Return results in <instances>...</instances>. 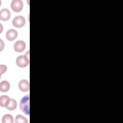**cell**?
<instances>
[{
	"label": "cell",
	"instance_id": "1",
	"mask_svg": "<svg viewBox=\"0 0 123 123\" xmlns=\"http://www.w3.org/2000/svg\"><path fill=\"white\" fill-rule=\"evenodd\" d=\"M21 110L26 115H29V95L24 97L20 103Z\"/></svg>",
	"mask_w": 123,
	"mask_h": 123
},
{
	"label": "cell",
	"instance_id": "2",
	"mask_svg": "<svg viewBox=\"0 0 123 123\" xmlns=\"http://www.w3.org/2000/svg\"><path fill=\"white\" fill-rule=\"evenodd\" d=\"M16 65L21 68L26 67L29 64V56H27L26 53L25 55H20L18 56L16 60Z\"/></svg>",
	"mask_w": 123,
	"mask_h": 123
},
{
	"label": "cell",
	"instance_id": "3",
	"mask_svg": "<svg viewBox=\"0 0 123 123\" xmlns=\"http://www.w3.org/2000/svg\"><path fill=\"white\" fill-rule=\"evenodd\" d=\"M23 2L21 0H13L11 4L12 10L16 12H21L23 8Z\"/></svg>",
	"mask_w": 123,
	"mask_h": 123
},
{
	"label": "cell",
	"instance_id": "4",
	"mask_svg": "<svg viewBox=\"0 0 123 123\" xmlns=\"http://www.w3.org/2000/svg\"><path fill=\"white\" fill-rule=\"evenodd\" d=\"M25 23V18L22 16H17L15 17L12 22V25L16 27L21 28L23 27Z\"/></svg>",
	"mask_w": 123,
	"mask_h": 123
},
{
	"label": "cell",
	"instance_id": "5",
	"mask_svg": "<svg viewBox=\"0 0 123 123\" xmlns=\"http://www.w3.org/2000/svg\"><path fill=\"white\" fill-rule=\"evenodd\" d=\"M18 87L22 92L28 91L30 88L29 82L25 79L21 80L18 84Z\"/></svg>",
	"mask_w": 123,
	"mask_h": 123
},
{
	"label": "cell",
	"instance_id": "6",
	"mask_svg": "<svg viewBox=\"0 0 123 123\" xmlns=\"http://www.w3.org/2000/svg\"><path fill=\"white\" fill-rule=\"evenodd\" d=\"M25 43L22 40H18L14 44V49L15 51L18 52H21L23 51L25 49Z\"/></svg>",
	"mask_w": 123,
	"mask_h": 123
},
{
	"label": "cell",
	"instance_id": "7",
	"mask_svg": "<svg viewBox=\"0 0 123 123\" xmlns=\"http://www.w3.org/2000/svg\"><path fill=\"white\" fill-rule=\"evenodd\" d=\"M11 16L10 11L6 8L2 9L0 11V19L3 21L8 20Z\"/></svg>",
	"mask_w": 123,
	"mask_h": 123
},
{
	"label": "cell",
	"instance_id": "8",
	"mask_svg": "<svg viewBox=\"0 0 123 123\" xmlns=\"http://www.w3.org/2000/svg\"><path fill=\"white\" fill-rule=\"evenodd\" d=\"M18 33L16 30L11 29L7 31L6 34V37L7 40L9 41H12L14 40L17 37Z\"/></svg>",
	"mask_w": 123,
	"mask_h": 123
},
{
	"label": "cell",
	"instance_id": "9",
	"mask_svg": "<svg viewBox=\"0 0 123 123\" xmlns=\"http://www.w3.org/2000/svg\"><path fill=\"white\" fill-rule=\"evenodd\" d=\"M10 87V83L6 80L1 81L0 83V91L3 92H7Z\"/></svg>",
	"mask_w": 123,
	"mask_h": 123
},
{
	"label": "cell",
	"instance_id": "10",
	"mask_svg": "<svg viewBox=\"0 0 123 123\" xmlns=\"http://www.w3.org/2000/svg\"><path fill=\"white\" fill-rule=\"evenodd\" d=\"M10 98L6 95H2L0 97V105L2 107H6L8 105Z\"/></svg>",
	"mask_w": 123,
	"mask_h": 123
},
{
	"label": "cell",
	"instance_id": "11",
	"mask_svg": "<svg viewBox=\"0 0 123 123\" xmlns=\"http://www.w3.org/2000/svg\"><path fill=\"white\" fill-rule=\"evenodd\" d=\"M17 107V102L16 101L13 99V98H10V101L6 107V109L9 111H12L13 110H15L16 108Z\"/></svg>",
	"mask_w": 123,
	"mask_h": 123
},
{
	"label": "cell",
	"instance_id": "12",
	"mask_svg": "<svg viewBox=\"0 0 123 123\" xmlns=\"http://www.w3.org/2000/svg\"><path fill=\"white\" fill-rule=\"evenodd\" d=\"M2 123H13V117L10 114H5L2 118Z\"/></svg>",
	"mask_w": 123,
	"mask_h": 123
},
{
	"label": "cell",
	"instance_id": "13",
	"mask_svg": "<svg viewBox=\"0 0 123 123\" xmlns=\"http://www.w3.org/2000/svg\"><path fill=\"white\" fill-rule=\"evenodd\" d=\"M15 121L16 123H27L28 122L27 119L21 114L17 115L16 116Z\"/></svg>",
	"mask_w": 123,
	"mask_h": 123
},
{
	"label": "cell",
	"instance_id": "14",
	"mask_svg": "<svg viewBox=\"0 0 123 123\" xmlns=\"http://www.w3.org/2000/svg\"><path fill=\"white\" fill-rule=\"evenodd\" d=\"M0 74L1 75L2 74H3V73H4L6 70H7V67L6 65H0Z\"/></svg>",
	"mask_w": 123,
	"mask_h": 123
}]
</instances>
